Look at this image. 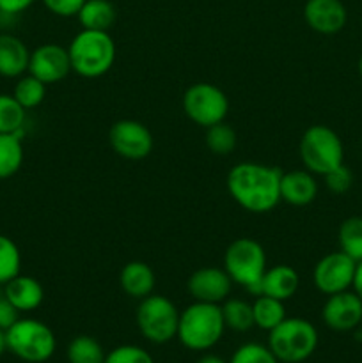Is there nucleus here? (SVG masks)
<instances>
[{
    "mask_svg": "<svg viewBox=\"0 0 362 363\" xmlns=\"http://www.w3.org/2000/svg\"><path fill=\"white\" fill-rule=\"evenodd\" d=\"M7 351V340H6V330L0 328V357Z\"/></svg>",
    "mask_w": 362,
    "mask_h": 363,
    "instance_id": "39",
    "label": "nucleus"
},
{
    "mask_svg": "<svg viewBox=\"0 0 362 363\" xmlns=\"http://www.w3.org/2000/svg\"><path fill=\"white\" fill-rule=\"evenodd\" d=\"M20 248L11 238L0 234V286H6L11 279L20 275Z\"/></svg>",
    "mask_w": 362,
    "mask_h": 363,
    "instance_id": "30",
    "label": "nucleus"
},
{
    "mask_svg": "<svg viewBox=\"0 0 362 363\" xmlns=\"http://www.w3.org/2000/svg\"><path fill=\"white\" fill-rule=\"evenodd\" d=\"M27 110L13 94H0V133L20 135L23 130Z\"/></svg>",
    "mask_w": 362,
    "mask_h": 363,
    "instance_id": "28",
    "label": "nucleus"
},
{
    "mask_svg": "<svg viewBox=\"0 0 362 363\" xmlns=\"http://www.w3.org/2000/svg\"><path fill=\"white\" fill-rule=\"evenodd\" d=\"M304 20L311 30L332 35L344 28L348 11L341 0H305Z\"/></svg>",
    "mask_w": 362,
    "mask_h": 363,
    "instance_id": "15",
    "label": "nucleus"
},
{
    "mask_svg": "<svg viewBox=\"0 0 362 363\" xmlns=\"http://www.w3.org/2000/svg\"><path fill=\"white\" fill-rule=\"evenodd\" d=\"M66 357L70 363H105L106 353L94 337L78 335L67 346Z\"/></svg>",
    "mask_w": 362,
    "mask_h": 363,
    "instance_id": "26",
    "label": "nucleus"
},
{
    "mask_svg": "<svg viewBox=\"0 0 362 363\" xmlns=\"http://www.w3.org/2000/svg\"><path fill=\"white\" fill-rule=\"evenodd\" d=\"M268 333V347L279 363H302L318 347V330L307 319L286 318Z\"/></svg>",
    "mask_w": 362,
    "mask_h": 363,
    "instance_id": "4",
    "label": "nucleus"
},
{
    "mask_svg": "<svg viewBox=\"0 0 362 363\" xmlns=\"http://www.w3.org/2000/svg\"><path fill=\"white\" fill-rule=\"evenodd\" d=\"M229 363H279L268 346L259 342H247L238 347Z\"/></svg>",
    "mask_w": 362,
    "mask_h": 363,
    "instance_id": "31",
    "label": "nucleus"
},
{
    "mask_svg": "<svg viewBox=\"0 0 362 363\" xmlns=\"http://www.w3.org/2000/svg\"><path fill=\"white\" fill-rule=\"evenodd\" d=\"M358 74H361V78H362V55H361V59H358Z\"/></svg>",
    "mask_w": 362,
    "mask_h": 363,
    "instance_id": "40",
    "label": "nucleus"
},
{
    "mask_svg": "<svg viewBox=\"0 0 362 363\" xmlns=\"http://www.w3.org/2000/svg\"><path fill=\"white\" fill-rule=\"evenodd\" d=\"M339 250L355 262L362 261V216H350L337 230Z\"/></svg>",
    "mask_w": 362,
    "mask_h": 363,
    "instance_id": "25",
    "label": "nucleus"
},
{
    "mask_svg": "<svg viewBox=\"0 0 362 363\" xmlns=\"http://www.w3.org/2000/svg\"><path fill=\"white\" fill-rule=\"evenodd\" d=\"M35 0H0V14L7 16H16L27 11Z\"/></svg>",
    "mask_w": 362,
    "mask_h": 363,
    "instance_id": "36",
    "label": "nucleus"
},
{
    "mask_svg": "<svg viewBox=\"0 0 362 363\" xmlns=\"http://www.w3.org/2000/svg\"><path fill=\"white\" fill-rule=\"evenodd\" d=\"M28 73L41 80L45 85L59 84L71 73V60L67 48L53 43L38 46L31 52Z\"/></svg>",
    "mask_w": 362,
    "mask_h": 363,
    "instance_id": "12",
    "label": "nucleus"
},
{
    "mask_svg": "<svg viewBox=\"0 0 362 363\" xmlns=\"http://www.w3.org/2000/svg\"><path fill=\"white\" fill-rule=\"evenodd\" d=\"M300 160L305 170L325 176L344 163V147L339 135L329 126L314 124L300 138Z\"/></svg>",
    "mask_w": 362,
    "mask_h": 363,
    "instance_id": "7",
    "label": "nucleus"
},
{
    "mask_svg": "<svg viewBox=\"0 0 362 363\" xmlns=\"http://www.w3.org/2000/svg\"><path fill=\"white\" fill-rule=\"evenodd\" d=\"M353 291L357 293V296L362 300V261L357 262V268H355V277L353 284H351Z\"/></svg>",
    "mask_w": 362,
    "mask_h": 363,
    "instance_id": "37",
    "label": "nucleus"
},
{
    "mask_svg": "<svg viewBox=\"0 0 362 363\" xmlns=\"http://www.w3.org/2000/svg\"><path fill=\"white\" fill-rule=\"evenodd\" d=\"M31 50L20 38L0 34V77L20 78L28 71Z\"/></svg>",
    "mask_w": 362,
    "mask_h": 363,
    "instance_id": "19",
    "label": "nucleus"
},
{
    "mask_svg": "<svg viewBox=\"0 0 362 363\" xmlns=\"http://www.w3.org/2000/svg\"><path fill=\"white\" fill-rule=\"evenodd\" d=\"M71 71L84 78H99L112 69L116 62V43L105 30L82 28L67 46Z\"/></svg>",
    "mask_w": 362,
    "mask_h": 363,
    "instance_id": "3",
    "label": "nucleus"
},
{
    "mask_svg": "<svg viewBox=\"0 0 362 363\" xmlns=\"http://www.w3.org/2000/svg\"><path fill=\"white\" fill-rule=\"evenodd\" d=\"M197 363H229V362H226L224 358H220L219 354L208 353V354H204V357L199 358Z\"/></svg>",
    "mask_w": 362,
    "mask_h": 363,
    "instance_id": "38",
    "label": "nucleus"
},
{
    "mask_svg": "<svg viewBox=\"0 0 362 363\" xmlns=\"http://www.w3.org/2000/svg\"><path fill=\"white\" fill-rule=\"evenodd\" d=\"M280 172L277 167L241 162L227 174V191L240 208L254 215H265L280 202Z\"/></svg>",
    "mask_w": 362,
    "mask_h": 363,
    "instance_id": "1",
    "label": "nucleus"
},
{
    "mask_svg": "<svg viewBox=\"0 0 362 363\" xmlns=\"http://www.w3.org/2000/svg\"><path fill=\"white\" fill-rule=\"evenodd\" d=\"M183 110L192 123L206 130L213 124L226 121L229 113V99L216 85L197 82L185 91Z\"/></svg>",
    "mask_w": 362,
    "mask_h": 363,
    "instance_id": "9",
    "label": "nucleus"
},
{
    "mask_svg": "<svg viewBox=\"0 0 362 363\" xmlns=\"http://www.w3.org/2000/svg\"><path fill=\"white\" fill-rule=\"evenodd\" d=\"M41 2L55 16L71 18L77 16L78 11L85 4V0H41Z\"/></svg>",
    "mask_w": 362,
    "mask_h": 363,
    "instance_id": "34",
    "label": "nucleus"
},
{
    "mask_svg": "<svg viewBox=\"0 0 362 363\" xmlns=\"http://www.w3.org/2000/svg\"><path fill=\"white\" fill-rule=\"evenodd\" d=\"M206 147L216 156H227L236 149L238 135L233 126L222 121L219 124L206 128Z\"/></svg>",
    "mask_w": 362,
    "mask_h": 363,
    "instance_id": "27",
    "label": "nucleus"
},
{
    "mask_svg": "<svg viewBox=\"0 0 362 363\" xmlns=\"http://www.w3.org/2000/svg\"><path fill=\"white\" fill-rule=\"evenodd\" d=\"M226 332L220 305L194 301L180 314L177 340L187 350L204 353L220 342Z\"/></svg>",
    "mask_w": 362,
    "mask_h": 363,
    "instance_id": "2",
    "label": "nucleus"
},
{
    "mask_svg": "<svg viewBox=\"0 0 362 363\" xmlns=\"http://www.w3.org/2000/svg\"><path fill=\"white\" fill-rule=\"evenodd\" d=\"M105 363H155L149 351L133 344H123L106 353Z\"/></svg>",
    "mask_w": 362,
    "mask_h": 363,
    "instance_id": "32",
    "label": "nucleus"
},
{
    "mask_svg": "<svg viewBox=\"0 0 362 363\" xmlns=\"http://www.w3.org/2000/svg\"><path fill=\"white\" fill-rule=\"evenodd\" d=\"M224 269L233 284L258 296L259 282L266 272L265 248L252 238H238L224 254Z\"/></svg>",
    "mask_w": 362,
    "mask_h": 363,
    "instance_id": "6",
    "label": "nucleus"
},
{
    "mask_svg": "<svg viewBox=\"0 0 362 363\" xmlns=\"http://www.w3.org/2000/svg\"><path fill=\"white\" fill-rule=\"evenodd\" d=\"M323 177H325L327 188L336 195L346 194L351 188V184H353V174H351V170L348 169L344 163L337 167V169L330 170V172L325 174Z\"/></svg>",
    "mask_w": 362,
    "mask_h": 363,
    "instance_id": "33",
    "label": "nucleus"
},
{
    "mask_svg": "<svg viewBox=\"0 0 362 363\" xmlns=\"http://www.w3.org/2000/svg\"><path fill=\"white\" fill-rule=\"evenodd\" d=\"M355 268H357V262L348 257L344 252H330L316 262L312 282L319 293L332 296V294L350 289L353 284Z\"/></svg>",
    "mask_w": 362,
    "mask_h": 363,
    "instance_id": "10",
    "label": "nucleus"
},
{
    "mask_svg": "<svg viewBox=\"0 0 362 363\" xmlns=\"http://www.w3.org/2000/svg\"><path fill=\"white\" fill-rule=\"evenodd\" d=\"M82 28L109 32L116 23L117 11L110 0H85L77 14Z\"/></svg>",
    "mask_w": 362,
    "mask_h": 363,
    "instance_id": "21",
    "label": "nucleus"
},
{
    "mask_svg": "<svg viewBox=\"0 0 362 363\" xmlns=\"http://www.w3.org/2000/svg\"><path fill=\"white\" fill-rule=\"evenodd\" d=\"M224 323L226 328L233 332L245 333L254 326V314H252V303L240 300V298H227L224 303H220Z\"/></svg>",
    "mask_w": 362,
    "mask_h": 363,
    "instance_id": "24",
    "label": "nucleus"
},
{
    "mask_svg": "<svg viewBox=\"0 0 362 363\" xmlns=\"http://www.w3.org/2000/svg\"><path fill=\"white\" fill-rule=\"evenodd\" d=\"M187 289L194 301L220 305L229 298L233 280L224 268L206 266L192 273L187 282Z\"/></svg>",
    "mask_w": 362,
    "mask_h": 363,
    "instance_id": "14",
    "label": "nucleus"
},
{
    "mask_svg": "<svg viewBox=\"0 0 362 363\" xmlns=\"http://www.w3.org/2000/svg\"><path fill=\"white\" fill-rule=\"evenodd\" d=\"M180 314L176 305L162 294H149L137 307L138 332L151 344H167L177 337Z\"/></svg>",
    "mask_w": 362,
    "mask_h": 363,
    "instance_id": "8",
    "label": "nucleus"
},
{
    "mask_svg": "<svg viewBox=\"0 0 362 363\" xmlns=\"http://www.w3.org/2000/svg\"><path fill=\"white\" fill-rule=\"evenodd\" d=\"M322 319L334 332H351L362 325V300L355 291H343L327 298Z\"/></svg>",
    "mask_w": 362,
    "mask_h": 363,
    "instance_id": "13",
    "label": "nucleus"
},
{
    "mask_svg": "<svg viewBox=\"0 0 362 363\" xmlns=\"http://www.w3.org/2000/svg\"><path fill=\"white\" fill-rule=\"evenodd\" d=\"M23 144L20 135L0 133V179H9L23 163Z\"/></svg>",
    "mask_w": 362,
    "mask_h": 363,
    "instance_id": "23",
    "label": "nucleus"
},
{
    "mask_svg": "<svg viewBox=\"0 0 362 363\" xmlns=\"http://www.w3.org/2000/svg\"><path fill=\"white\" fill-rule=\"evenodd\" d=\"M300 287V277L295 272V268L287 264H277L272 268H266L261 282H259L258 296H272L280 301H286L297 294Z\"/></svg>",
    "mask_w": 362,
    "mask_h": 363,
    "instance_id": "17",
    "label": "nucleus"
},
{
    "mask_svg": "<svg viewBox=\"0 0 362 363\" xmlns=\"http://www.w3.org/2000/svg\"><path fill=\"white\" fill-rule=\"evenodd\" d=\"M110 147L124 160H144L151 155L153 133L146 124L135 119H121L112 124L109 131Z\"/></svg>",
    "mask_w": 362,
    "mask_h": 363,
    "instance_id": "11",
    "label": "nucleus"
},
{
    "mask_svg": "<svg viewBox=\"0 0 362 363\" xmlns=\"http://www.w3.org/2000/svg\"><path fill=\"white\" fill-rule=\"evenodd\" d=\"M119 286L130 298L144 300L153 294L156 286V275L149 264L142 261H131L123 266L119 273Z\"/></svg>",
    "mask_w": 362,
    "mask_h": 363,
    "instance_id": "20",
    "label": "nucleus"
},
{
    "mask_svg": "<svg viewBox=\"0 0 362 363\" xmlns=\"http://www.w3.org/2000/svg\"><path fill=\"white\" fill-rule=\"evenodd\" d=\"M2 287L6 298L16 307L20 314L21 312L35 311V308L41 307L43 300H45V289L34 277L21 275L20 273Z\"/></svg>",
    "mask_w": 362,
    "mask_h": 363,
    "instance_id": "18",
    "label": "nucleus"
},
{
    "mask_svg": "<svg viewBox=\"0 0 362 363\" xmlns=\"http://www.w3.org/2000/svg\"><path fill=\"white\" fill-rule=\"evenodd\" d=\"M252 314H254V326L265 330V332H272L287 318L284 301L272 296H263V294L256 296L254 303H252Z\"/></svg>",
    "mask_w": 362,
    "mask_h": 363,
    "instance_id": "22",
    "label": "nucleus"
},
{
    "mask_svg": "<svg viewBox=\"0 0 362 363\" xmlns=\"http://www.w3.org/2000/svg\"><path fill=\"white\" fill-rule=\"evenodd\" d=\"M7 351L27 363H45L53 357L57 339L53 330L38 319H18L6 330Z\"/></svg>",
    "mask_w": 362,
    "mask_h": 363,
    "instance_id": "5",
    "label": "nucleus"
},
{
    "mask_svg": "<svg viewBox=\"0 0 362 363\" xmlns=\"http://www.w3.org/2000/svg\"><path fill=\"white\" fill-rule=\"evenodd\" d=\"M20 319V312L16 311L13 303L6 298L4 291L0 293V328L7 330Z\"/></svg>",
    "mask_w": 362,
    "mask_h": 363,
    "instance_id": "35",
    "label": "nucleus"
},
{
    "mask_svg": "<svg viewBox=\"0 0 362 363\" xmlns=\"http://www.w3.org/2000/svg\"><path fill=\"white\" fill-rule=\"evenodd\" d=\"M13 96L25 110H32L41 105L46 98V85L31 73L18 78Z\"/></svg>",
    "mask_w": 362,
    "mask_h": 363,
    "instance_id": "29",
    "label": "nucleus"
},
{
    "mask_svg": "<svg viewBox=\"0 0 362 363\" xmlns=\"http://www.w3.org/2000/svg\"><path fill=\"white\" fill-rule=\"evenodd\" d=\"M318 195V183L309 170H290L280 177V201L295 208L309 206Z\"/></svg>",
    "mask_w": 362,
    "mask_h": 363,
    "instance_id": "16",
    "label": "nucleus"
},
{
    "mask_svg": "<svg viewBox=\"0 0 362 363\" xmlns=\"http://www.w3.org/2000/svg\"><path fill=\"white\" fill-rule=\"evenodd\" d=\"M358 339H361V342H362V325H361V332H358Z\"/></svg>",
    "mask_w": 362,
    "mask_h": 363,
    "instance_id": "41",
    "label": "nucleus"
}]
</instances>
